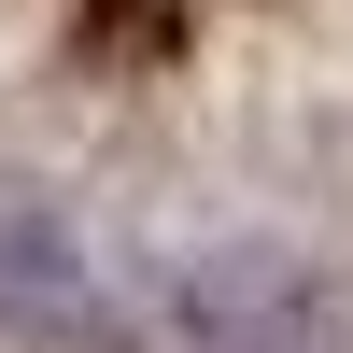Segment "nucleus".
Wrapping results in <instances>:
<instances>
[{"label":"nucleus","instance_id":"2","mask_svg":"<svg viewBox=\"0 0 353 353\" xmlns=\"http://www.w3.org/2000/svg\"><path fill=\"white\" fill-rule=\"evenodd\" d=\"M99 325H113V241L71 212V198H43V184L0 170V339L99 353Z\"/></svg>","mask_w":353,"mask_h":353},{"label":"nucleus","instance_id":"1","mask_svg":"<svg viewBox=\"0 0 353 353\" xmlns=\"http://www.w3.org/2000/svg\"><path fill=\"white\" fill-rule=\"evenodd\" d=\"M99 353H353V283L297 241H113Z\"/></svg>","mask_w":353,"mask_h":353}]
</instances>
